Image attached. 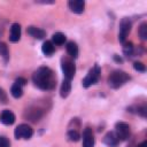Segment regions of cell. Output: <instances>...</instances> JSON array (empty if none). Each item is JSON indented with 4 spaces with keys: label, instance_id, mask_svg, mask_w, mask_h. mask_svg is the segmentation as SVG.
Returning <instances> with one entry per match:
<instances>
[{
    "label": "cell",
    "instance_id": "1",
    "mask_svg": "<svg viewBox=\"0 0 147 147\" xmlns=\"http://www.w3.org/2000/svg\"><path fill=\"white\" fill-rule=\"evenodd\" d=\"M33 84L44 91H51L56 86V76L48 67H40L32 74Z\"/></svg>",
    "mask_w": 147,
    "mask_h": 147
},
{
    "label": "cell",
    "instance_id": "2",
    "mask_svg": "<svg viewBox=\"0 0 147 147\" xmlns=\"http://www.w3.org/2000/svg\"><path fill=\"white\" fill-rule=\"evenodd\" d=\"M130 79V76L123 71V70H114L109 77H108V85L111 88H119L122 87L127 80Z\"/></svg>",
    "mask_w": 147,
    "mask_h": 147
},
{
    "label": "cell",
    "instance_id": "3",
    "mask_svg": "<svg viewBox=\"0 0 147 147\" xmlns=\"http://www.w3.org/2000/svg\"><path fill=\"white\" fill-rule=\"evenodd\" d=\"M100 72H101L100 67H99L98 64H95V65L88 71V74L86 75V77L83 79V86H84L85 88H87V87L94 85V84L99 80Z\"/></svg>",
    "mask_w": 147,
    "mask_h": 147
},
{
    "label": "cell",
    "instance_id": "4",
    "mask_svg": "<svg viewBox=\"0 0 147 147\" xmlns=\"http://www.w3.org/2000/svg\"><path fill=\"white\" fill-rule=\"evenodd\" d=\"M61 68H62V72L65 79L71 80L76 74V65L75 62L70 59H62L61 62Z\"/></svg>",
    "mask_w": 147,
    "mask_h": 147
},
{
    "label": "cell",
    "instance_id": "5",
    "mask_svg": "<svg viewBox=\"0 0 147 147\" xmlns=\"http://www.w3.org/2000/svg\"><path fill=\"white\" fill-rule=\"evenodd\" d=\"M33 134V130L30 125L28 124H20L16 126L15 131H14V136L16 139H30Z\"/></svg>",
    "mask_w": 147,
    "mask_h": 147
},
{
    "label": "cell",
    "instance_id": "6",
    "mask_svg": "<svg viewBox=\"0 0 147 147\" xmlns=\"http://www.w3.org/2000/svg\"><path fill=\"white\" fill-rule=\"evenodd\" d=\"M131 21L127 18V17H124L121 23H119V32H118V40L121 42H125L126 40V37L129 36L130 31H131Z\"/></svg>",
    "mask_w": 147,
    "mask_h": 147
},
{
    "label": "cell",
    "instance_id": "7",
    "mask_svg": "<svg viewBox=\"0 0 147 147\" xmlns=\"http://www.w3.org/2000/svg\"><path fill=\"white\" fill-rule=\"evenodd\" d=\"M130 125L124 122H118L115 125V134L117 136L118 140H126L130 137Z\"/></svg>",
    "mask_w": 147,
    "mask_h": 147
},
{
    "label": "cell",
    "instance_id": "8",
    "mask_svg": "<svg viewBox=\"0 0 147 147\" xmlns=\"http://www.w3.org/2000/svg\"><path fill=\"white\" fill-rule=\"evenodd\" d=\"M42 115H44V110H42L41 108L37 107V106H31V107H29V108L25 110V113H24V117L28 118V119L31 121V122H38V121L42 117Z\"/></svg>",
    "mask_w": 147,
    "mask_h": 147
},
{
    "label": "cell",
    "instance_id": "9",
    "mask_svg": "<svg viewBox=\"0 0 147 147\" xmlns=\"http://www.w3.org/2000/svg\"><path fill=\"white\" fill-rule=\"evenodd\" d=\"M94 133L91 127H86L83 132V147H94Z\"/></svg>",
    "mask_w": 147,
    "mask_h": 147
},
{
    "label": "cell",
    "instance_id": "10",
    "mask_svg": "<svg viewBox=\"0 0 147 147\" xmlns=\"http://www.w3.org/2000/svg\"><path fill=\"white\" fill-rule=\"evenodd\" d=\"M70 10L75 14H82L85 9V1L83 0H71L68 2Z\"/></svg>",
    "mask_w": 147,
    "mask_h": 147
},
{
    "label": "cell",
    "instance_id": "11",
    "mask_svg": "<svg viewBox=\"0 0 147 147\" xmlns=\"http://www.w3.org/2000/svg\"><path fill=\"white\" fill-rule=\"evenodd\" d=\"M15 119L16 118H15L14 113L10 111V110H8V109H5L1 113V115H0V121L5 125H11V124H14L15 123Z\"/></svg>",
    "mask_w": 147,
    "mask_h": 147
},
{
    "label": "cell",
    "instance_id": "12",
    "mask_svg": "<svg viewBox=\"0 0 147 147\" xmlns=\"http://www.w3.org/2000/svg\"><path fill=\"white\" fill-rule=\"evenodd\" d=\"M20 39H21V25L18 23H14L10 28L9 40L11 42H17Z\"/></svg>",
    "mask_w": 147,
    "mask_h": 147
},
{
    "label": "cell",
    "instance_id": "13",
    "mask_svg": "<svg viewBox=\"0 0 147 147\" xmlns=\"http://www.w3.org/2000/svg\"><path fill=\"white\" fill-rule=\"evenodd\" d=\"M26 32H28L31 37H33L34 39H44V38L46 37V32H45L42 29L37 28V26H29V28L26 29Z\"/></svg>",
    "mask_w": 147,
    "mask_h": 147
},
{
    "label": "cell",
    "instance_id": "14",
    "mask_svg": "<svg viewBox=\"0 0 147 147\" xmlns=\"http://www.w3.org/2000/svg\"><path fill=\"white\" fill-rule=\"evenodd\" d=\"M118 138H117V136L115 134V132H113V131H110V132H108L105 137H103V142L107 145V146H109V147H115L117 144H118Z\"/></svg>",
    "mask_w": 147,
    "mask_h": 147
},
{
    "label": "cell",
    "instance_id": "15",
    "mask_svg": "<svg viewBox=\"0 0 147 147\" xmlns=\"http://www.w3.org/2000/svg\"><path fill=\"white\" fill-rule=\"evenodd\" d=\"M70 91H71V80L64 78L62 82L61 88H60V94L62 98H67L70 94Z\"/></svg>",
    "mask_w": 147,
    "mask_h": 147
},
{
    "label": "cell",
    "instance_id": "16",
    "mask_svg": "<svg viewBox=\"0 0 147 147\" xmlns=\"http://www.w3.org/2000/svg\"><path fill=\"white\" fill-rule=\"evenodd\" d=\"M41 51H42V53H44L46 56H51V55L54 53V51H55L54 44H53L52 41H49V40L45 41V42L42 44V46H41Z\"/></svg>",
    "mask_w": 147,
    "mask_h": 147
},
{
    "label": "cell",
    "instance_id": "17",
    "mask_svg": "<svg viewBox=\"0 0 147 147\" xmlns=\"http://www.w3.org/2000/svg\"><path fill=\"white\" fill-rule=\"evenodd\" d=\"M67 52L71 57L76 59L78 56V46H77V44L75 41H69L67 44Z\"/></svg>",
    "mask_w": 147,
    "mask_h": 147
},
{
    "label": "cell",
    "instance_id": "18",
    "mask_svg": "<svg viewBox=\"0 0 147 147\" xmlns=\"http://www.w3.org/2000/svg\"><path fill=\"white\" fill-rule=\"evenodd\" d=\"M10 94H11L15 99L21 98L22 94H23V86L18 85L17 83H14L13 86H11V88H10Z\"/></svg>",
    "mask_w": 147,
    "mask_h": 147
},
{
    "label": "cell",
    "instance_id": "19",
    "mask_svg": "<svg viewBox=\"0 0 147 147\" xmlns=\"http://www.w3.org/2000/svg\"><path fill=\"white\" fill-rule=\"evenodd\" d=\"M65 39L67 38H65V36L62 32H56V33H54L52 36V42L55 44V45H62V44H64Z\"/></svg>",
    "mask_w": 147,
    "mask_h": 147
},
{
    "label": "cell",
    "instance_id": "20",
    "mask_svg": "<svg viewBox=\"0 0 147 147\" xmlns=\"http://www.w3.org/2000/svg\"><path fill=\"white\" fill-rule=\"evenodd\" d=\"M0 56L3 59L5 62H7V61L9 60V51H8V46H7L5 42H2V41H0Z\"/></svg>",
    "mask_w": 147,
    "mask_h": 147
},
{
    "label": "cell",
    "instance_id": "21",
    "mask_svg": "<svg viewBox=\"0 0 147 147\" xmlns=\"http://www.w3.org/2000/svg\"><path fill=\"white\" fill-rule=\"evenodd\" d=\"M67 136H68V138H69L70 141H78L79 138H80V134H79V132H78L77 129H69Z\"/></svg>",
    "mask_w": 147,
    "mask_h": 147
},
{
    "label": "cell",
    "instance_id": "22",
    "mask_svg": "<svg viewBox=\"0 0 147 147\" xmlns=\"http://www.w3.org/2000/svg\"><path fill=\"white\" fill-rule=\"evenodd\" d=\"M139 34H140V38L142 40H146L147 39V23H142L139 28Z\"/></svg>",
    "mask_w": 147,
    "mask_h": 147
},
{
    "label": "cell",
    "instance_id": "23",
    "mask_svg": "<svg viewBox=\"0 0 147 147\" xmlns=\"http://www.w3.org/2000/svg\"><path fill=\"white\" fill-rule=\"evenodd\" d=\"M123 51H124V54L125 55H131L132 54V52H133V46H132V44L131 42H125L124 44V47H123Z\"/></svg>",
    "mask_w": 147,
    "mask_h": 147
},
{
    "label": "cell",
    "instance_id": "24",
    "mask_svg": "<svg viewBox=\"0 0 147 147\" xmlns=\"http://www.w3.org/2000/svg\"><path fill=\"white\" fill-rule=\"evenodd\" d=\"M133 68H134V70L140 71V72H145V71H146V67H145V64L141 63V62H134V63H133Z\"/></svg>",
    "mask_w": 147,
    "mask_h": 147
},
{
    "label": "cell",
    "instance_id": "25",
    "mask_svg": "<svg viewBox=\"0 0 147 147\" xmlns=\"http://www.w3.org/2000/svg\"><path fill=\"white\" fill-rule=\"evenodd\" d=\"M0 147H10V141L7 137L0 136Z\"/></svg>",
    "mask_w": 147,
    "mask_h": 147
},
{
    "label": "cell",
    "instance_id": "26",
    "mask_svg": "<svg viewBox=\"0 0 147 147\" xmlns=\"http://www.w3.org/2000/svg\"><path fill=\"white\" fill-rule=\"evenodd\" d=\"M0 101L1 102H3V103H6L7 102V95H6V93H5V91L0 87Z\"/></svg>",
    "mask_w": 147,
    "mask_h": 147
},
{
    "label": "cell",
    "instance_id": "27",
    "mask_svg": "<svg viewBox=\"0 0 147 147\" xmlns=\"http://www.w3.org/2000/svg\"><path fill=\"white\" fill-rule=\"evenodd\" d=\"M15 83H17V84L21 85V86H24V85L26 84V79H25V78H22V77H18V78L15 80Z\"/></svg>",
    "mask_w": 147,
    "mask_h": 147
},
{
    "label": "cell",
    "instance_id": "28",
    "mask_svg": "<svg viewBox=\"0 0 147 147\" xmlns=\"http://www.w3.org/2000/svg\"><path fill=\"white\" fill-rule=\"evenodd\" d=\"M138 147H147V141H142Z\"/></svg>",
    "mask_w": 147,
    "mask_h": 147
}]
</instances>
